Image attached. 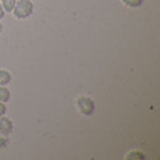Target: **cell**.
<instances>
[{
  "instance_id": "cell-1",
  "label": "cell",
  "mask_w": 160,
  "mask_h": 160,
  "mask_svg": "<svg viewBox=\"0 0 160 160\" xmlns=\"http://www.w3.org/2000/svg\"><path fill=\"white\" fill-rule=\"evenodd\" d=\"M11 13L16 19H27L34 13V2L32 0H17Z\"/></svg>"
},
{
  "instance_id": "cell-2",
  "label": "cell",
  "mask_w": 160,
  "mask_h": 160,
  "mask_svg": "<svg viewBox=\"0 0 160 160\" xmlns=\"http://www.w3.org/2000/svg\"><path fill=\"white\" fill-rule=\"evenodd\" d=\"M76 108L83 116H92L95 112V102L88 95H81L76 99Z\"/></svg>"
},
{
  "instance_id": "cell-3",
  "label": "cell",
  "mask_w": 160,
  "mask_h": 160,
  "mask_svg": "<svg viewBox=\"0 0 160 160\" xmlns=\"http://www.w3.org/2000/svg\"><path fill=\"white\" fill-rule=\"evenodd\" d=\"M13 122L6 116L0 117V135L10 136L13 132Z\"/></svg>"
},
{
  "instance_id": "cell-4",
  "label": "cell",
  "mask_w": 160,
  "mask_h": 160,
  "mask_svg": "<svg viewBox=\"0 0 160 160\" xmlns=\"http://www.w3.org/2000/svg\"><path fill=\"white\" fill-rule=\"evenodd\" d=\"M12 81L11 72L6 69H0V86H8Z\"/></svg>"
},
{
  "instance_id": "cell-5",
  "label": "cell",
  "mask_w": 160,
  "mask_h": 160,
  "mask_svg": "<svg viewBox=\"0 0 160 160\" xmlns=\"http://www.w3.org/2000/svg\"><path fill=\"white\" fill-rule=\"evenodd\" d=\"M11 100V92L6 86H0V101L8 104Z\"/></svg>"
},
{
  "instance_id": "cell-6",
  "label": "cell",
  "mask_w": 160,
  "mask_h": 160,
  "mask_svg": "<svg viewBox=\"0 0 160 160\" xmlns=\"http://www.w3.org/2000/svg\"><path fill=\"white\" fill-rule=\"evenodd\" d=\"M16 1L17 0H0V2H1V5H2V8H4L6 13L12 12V10L16 5Z\"/></svg>"
},
{
  "instance_id": "cell-7",
  "label": "cell",
  "mask_w": 160,
  "mask_h": 160,
  "mask_svg": "<svg viewBox=\"0 0 160 160\" xmlns=\"http://www.w3.org/2000/svg\"><path fill=\"white\" fill-rule=\"evenodd\" d=\"M124 6L129 8H137L143 4V0H120Z\"/></svg>"
},
{
  "instance_id": "cell-8",
  "label": "cell",
  "mask_w": 160,
  "mask_h": 160,
  "mask_svg": "<svg viewBox=\"0 0 160 160\" xmlns=\"http://www.w3.org/2000/svg\"><path fill=\"white\" fill-rule=\"evenodd\" d=\"M125 159L128 160H141V159H146L144 154L140 151H131L129 152L127 155H125Z\"/></svg>"
},
{
  "instance_id": "cell-9",
  "label": "cell",
  "mask_w": 160,
  "mask_h": 160,
  "mask_svg": "<svg viewBox=\"0 0 160 160\" xmlns=\"http://www.w3.org/2000/svg\"><path fill=\"white\" fill-rule=\"evenodd\" d=\"M8 146V136L0 135V148H6Z\"/></svg>"
},
{
  "instance_id": "cell-10",
  "label": "cell",
  "mask_w": 160,
  "mask_h": 160,
  "mask_svg": "<svg viewBox=\"0 0 160 160\" xmlns=\"http://www.w3.org/2000/svg\"><path fill=\"white\" fill-rule=\"evenodd\" d=\"M6 111H8L6 104H5V102H1V101H0V117L5 116V114H6Z\"/></svg>"
},
{
  "instance_id": "cell-11",
  "label": "cell",
  "mask_w": 160,
  "mask_h": 160,
  "mask_svg": "<svg viewBox=\"0 0 160 160\" xmlns=\"http://www.w3.org/2000/svg\"><path fill=\"white\" fill-rule=\"evenodd\" d=\"M5 10H4V8H2V5H1V2H0V19H2L4 17H5Z\"/></svg>"
},
{
  "instance_id": "cell-12",
  "label": "cell",
  "mask_w": 160,
  "mask_h": 160,
  "mask_svg": "<svg viewBox=\"0 0 160 160\" xmlns=\"http://www.w3.org/2000/svg\"><path fill=\"white\" fill-rule=\"evenodd\" d=\"M2 30H4V25H2V23L0 22V34L2 32Z\"/></svg>"
},
{
  "instance_id": "cell-13",
  "label": "cell",
  "mask_w": 160,
  "mask_h": 160,
  "mask_svg": "<svg viewBox=\"0 0 160 160\" xmlns=\"http://www.w3.org/2000/svg\"><path fill=\"white\" fill-rule=\"evenodd\" d=\"M32 1H34V0H32Z\"/></svg>"
}]
</instances>
